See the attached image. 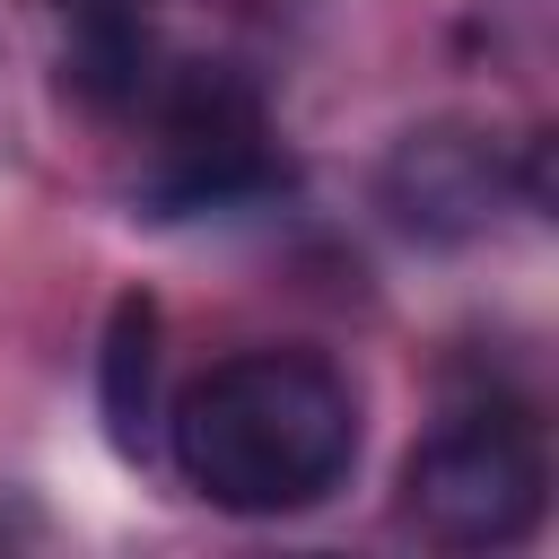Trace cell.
<instances>
[{"mask_svg":"<svg viewBox=\"0 0 559 559\" xmlns=\"http://www.w3.org/2000/svg\"><path fill=\"white\" fill-rule=\"evenodd\" d=\"M376 192L393 210V227L428 236V245H463L480 236L507 201H542V157L515 166L480 122H419L393 140V157L376 166Z\"/></svg>","mask_w":559,"mask_h":559,"instance_id":"cell-3","label":"cell"},{"mask_svg":"<svg viewBox=\"0 0 559 559\" xmlns=\"http://www.w3.org/2000/svg\"><path fill=\"white\" fill-rule=\"evenodd\" d=\"M358 463V393L314 349H236L175 402V472L218 515H306Z\"/></svg>","mask_w":559,"mask_h":559,"instance_id":"cell-1","label":"cell"},{"mask_svg":"<svg viewBox=\"0 0 559 559\" xmlns=\"http://www.w3.org/2000/svg\"><path fill=\"white\" fill-rule=\"evenodd\" d=\"M550 507V454L524 402H454L402 454V524L445 550H507Z\"/></svg>","mask_w":559,"mask_h":559,"instance_id":"cell-2","label":"cell"},{"mask_svg":"<svg viewBox=\"0 0 559 559\" xmlns=\"http://www.w3.org/2000/svg\"><path fill=\"white\" fill-rule=\"evenodd\" d=\"M96 411L114 454H148V419H157V306L140 288L114 297L105 341H96Z\"/></svg>","mask_w":559,"mask_h":559,"instance_id":"cell-4","label":"cell"}]
</instances>
